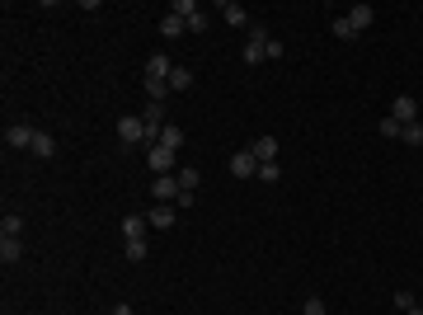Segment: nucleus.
<instances>
[{
	"label": "nucleus",
	"mask_w": 423,
	"mask_h": 315,
	"mask_svg": "<svg viewBox=\"0 0 423 315\" xmlns=\"http://www.w3.org/2000/svg\"><path fill=\"white\" fill-rule=\"evenodd\" d=\"M268 48H273V33L264 24H249V43H245V66H264L268 61Z\"/></svg>",
	"instance_id": "nucleus-1"
},
{
	"label": "nucleus",
	"mask_w": 423,
	"mask_h": 315,
	"mask_svg": "<svg viewBox=\"0 0 423 315\" xmlns=\"http://www.w3.org/2000/svg\"><path fill=\"white\" fill-rule=\"evenodd\" d=\"M146 165H151V174H179V156L174 151H165V146H146Z\"/></svg>",
	"instance_id": "nucleus-2"
},
{
	"label": "nucleus",
	"mask_w": 423,
	"mask_h": 315,
	"mask_svg": "<svg viewBox=\"0 0 423 315\" xmlns=\"http://www.w3.org/2000/svg\"><path fill=\"white\" fill-rule=\"evenodd\" d=\"M118 141H123V146H151L146 123H141V118H123V123H118Z\"/></svg>",
	"instance_id": "nucleus-3"
},
{
	"label": "nucleus",
	"mask_w": 423,
	"mask_h": 315,
	"mask_svg": "<svg viewBox=\"0 0 423 315\" xmlns=\"http://www.w3.org/2000/svg\"><path fill=\"white\" fill-rule=\"evenodd\" d=\"M391 118H395L400 128L419 123V99H414V94H395V104H391Z\"/></svg>",
	"instance_id": "nucleus-4"
},
{
	"label": "nucleus",
	"mask_w": 423,
	"mask_h": 315,
	"mask_svg": "<svg viewBox=\"0 0 423 315\" xmlns=\"http://www.w3.org/2000/svg\"><path fill=\"white\" fill-rule=\"evenodd\" d=\"M179 193H184V188H179V179H174V174H160L156 184H151V198H156V203H169V207L179 203Z\"/></svg>",
	"instance_id": "nucleus-5"
},
{
	"label": "nucleus",
	"mask_w": 423,
	"mask_h": 315,
	"mask_svg": "<svg viewBox=\"0 0 423 315\" xmlns=\"http://www.w3.org/2000/svg\"><path fill=\"white\" fill-rule=\"evenodd\" d=\"M33 132L38 128H28V123H10V128H5V146H10V151H28V146H33Z\"/></svg>",
	"instance_id": "nucleus-6"
},
{
	"label": "nucleus",
	"mask_w": 423,
	"mask_h": 315,
	"mask_svg": "<svg viewBox=\"0 0 423 315\" xmlns=\"http://www.w3.org/2000/svg\"><path fill=\"white\" fill-rule=\"evenodd\" d=\"M141 123H146L151 146H156V141H160V128H165V104H151V99H146V108H141Z\"/></svg>",
	"instance_id": "nucleus-7"
},
{
	"label": "nucleus",
	"mask_w": 423,
	"mask_h": 315,
	"mask_svg": "<svg viewBox=\"0 0 423 315\" xmlns=\"http://www.w3.org/2000/svg\"><path fill=\"white\" fill-rule=\"evenodd\" d=\"M231 174H236V179H254V174H259V160H254V151H249V146L231 156Z\"/></svg>",
	"instance_id": "nucleus-8"
},
{
	"label": "nucleus",
	"mask_w": 423,
	"mask_h": 315,
	"mask_svg": "<svg viewBox=\"0 0 423 315\" xmlns=\"http://www.w3.org/2000/svg\"><path fill=\"white\" fill-rule=\"evenodd\" d=\"M174 221H179V207H169V203H156L146 212V226H156V231H169Z\"/></svg>",
	"instance_id": "nucleus-9"
},
{
	"label": "nucleus",
	"mask_w": 423,
	"mask_h": 315,
	"mask_svg": "<svg viewBox=\"0 0 423 315\" xmlns=\"http://www.w3.org/2000/svg\"><path fill=\"white\" fill-rule=\"evenodd\" d=\"M249 151H254V160H259V165H273V160H278V136H254V141H249Z\"/></svg>",
	"instance_id": "nucleus-10"
},
{
	"label": "nucleus",
	"mask_w": 423,
	"mask_h": 315,
	"mask_svg": "<svg viewBox=\"0 0 423 315\" xmlns=\"http://www.w3.org/2000/svg\"><path fill=\"white\" fill-rule=\"evenodd\" d=\"M169 76H174V61L165 52H151V61H146V80H165L169 85Z\"/></svg>",
	"instance_id": "nucleus-11"
},
{
	"label": "nucleus",
	"mask_w": 423,
	"mask_h": 315,
	"mask_svg": "<svg viewBox=\"0 0 423 315\" xmlns=\"http://www.w3.org/2000/svg\"><path fill=\"white\" fill-rule=\"evenodd\" d=\"M221 19H226L231 28H249V24H254V19H249V10H245L240 0H226V5H221Z\"/></svg>",
	"instance_id": "nucleus-12"
},
{
	"label": "nucleus",
	"mask_w": 423,
	"mask_h": 315,
	"mask_svg": "<svg viewBox=\"0 0 423 315\" xmlns=\"http://www.w3.org/2000/svg\"><path fill=\"white\" fill-rule=\"evenodd\" d=\"M344 19L353 24V33H367V28L376 24V10H371V5H353V10H348Z\"/></svg>",
	"instance_id": "nucleus-13"
},
{
	"label": "nucleus",
	"mask_w": 423,
	"mask_h": 315,
	"mask_svg": "<svg viewBox=\"0 0 423 315\" xmlns=\"http://www.w3.org/2000/svg\"><path fill=\"white\" fill-rule=\"evenodd\" d=\"M28 151H33L38 160H52V156H56V136L38 128V132H33V146H28Z\"/></svg>",
	"instance_id": "nucleus-14"
},
{
	"label": "nucleus",
	"mask_w": 423,
	"mask_h": 315,
	"mask_svg": "<svg viewBox=\"0 0 423 315\" xmlns=\"http://www.w3.org/2000/svg\"><path fill=\"white\" fill-rule=\"evenodd\" d=\"M24 236V216H19V212H5V216H0V240H19Z\"/></svg>",
	"instance_id": "nucleus-15"
},
{
	"label": "nucleus",
	"mask_w": 423,
	"mask_h": 315,
	"mask_svg": "<svg viewBox=\"0 0 423 315\" xmlns=\"http://www.w3.org/2000/svg\"><path fill=\"white\" fill-rule=\"evenodd\" d=\"M156 146H165V151H174V156H179V146H184V128L165 123V128H160V141H156Z\"/></svg>",
	"instance_id": "nucleus-16"
},
{
	"label": "nucleus",
	"mask_w": 423,
	"mask_h": 315,
	"mask_svg": "<svg viewBox=\"0 0 423 315\" xmlns=\"http://www.w3.org/2000/svg\"><path fill=\"white\" fill-rule=\"evenodd\" d=\"M123 240H146V216H123Z\"/></svg>",
	"instance_id": "nucleus-17"
},
{
	"label": "nucleus",
	"mask_w": 423,
	"mask_h": 315,
	"mask_svg": "<svg viewBox=\"0 0 423 315\" xmlns=\"http://www.w3.org/2000/svg\"><path fill=\"white\" fill-rule=\"evenodd\" d=\"M179 33H188V24L179 14H160V38H179Z\"/></svg>",
	"instance_id": "nucleus-18"
},
{
	"label": "nucleus",
	"mask_w": 423,
	"mask_h": 315,
	"mask_svg": "<svg viewBox=\"0 0 423 315\" xmlns=\"http://www.w3.org/2000/svg\"><path fill=\"white\" fill-rule=\"evenodd\" d=\"M174 179H179V188H184V193H198V184H203V174H198L193 165H179V174H174Z\"/></svg>",
	"instance_id": "nucleus-19"
},
{
	"label": "nucleus",
	"mask_w": 423,
	"mask_h": 315,
	"mask_svg": "<svg viewBox=\"0 0 423 315\" xmlns=\"http://www.w3.org/2000/svg\"><path fill=\"white\" fill-rule=\"evenodd\" d=\"M19 254H24V245L19 240H0V263L10 268V263H19Z\"/></svg>",
	"instance_id": "nucleus-20"
},
{
	"label": "nucleus",
	"mask_w": 423,
	"mask_h": 315,
	"mask_svg": "<svg viewBox=\"0 0 423 315\" xmlns=\"http://www.w3.org/2000/svg\"><path fill=\"white\" fill-rule=\"evenodd\" d=\"M123 254H127V263H141L146 259V240H123Z\"/></svg>",
	"instance_id": "nucleus-21"
},
{
	"label": "nucleus",
	"mask_w": 423,
	"mask_h": 315,
	"mask_svg": "<svg viewBox=\"0 0 423 315\" xmlns=\"http://www.w3.org/2000/svg\"><path fill=\"white\" fill-rule=\"evenodd\" d=\"M254 179H259V184H278V179H282V165H278V160H273V165H259Z\"/></svg>",
	"instance_id": "nucleus-22"
},
{
	"label": "nucleus",
	"mask_w": 423,
	"mask_h": 315,
	"mask_svg": "<svg viewBox=\"0 0 423 315\" xmlns=\"http://www.w3.org/2000/svg\"><path fill=\"white\" fill-rule=\"evenodd\" d=\"M400 141L404 146H423V123H409V128L400 132Z\"/></svg>",
	"instance_id": "nucleus-23"
},
{
	"label": "nucleus",
	"mask_w": 423,
	"mask_h": 315,
	"mask_svg": "<svg viewBox=\"0 0 423 315\" xmlns=\"http://www.w3.org/2000/svg\"><path fill=\"white\" fill-rule=\"evenodd\" d=\"M193 85V71L188 66H174V76H169V90H188Z\"/></svg>",
	"instance_id": "nucleus-24"
},
{
	"label": "nucleus",
	"mask_w": 423,
	"mask_h": 315,
	"mask_svg": "<svg viewBox=\"0 0 423 315\" xmlns=\"http://www.w3.org/2000/svg\"><path fill=\"white\" fill-rule=\"evenodd\" d=\"M169 14H179V19H193V14H198V0H174V5H169Z\"/></svg>",
	"instance_id": "nucleus-25"
},
{
	"label": "nucleus",
	"mask_w": 423,
	"mask_h": 315,
	"mask_svg": "<svg viewBox=\"0 0 423 315\" xmlns=\"http://www.w3.org/2000/svg\"><path fill=\"white\" fill-rule=\"evenodd\" d=\"M391 301H395V311H414V306H419V301H414V292H409V287H400L395 296H391Z\"/></svg>",
	"instance_id": "nucleus-26"
},
{
	"label": "nucleus",
	"mask_w": 423,
	"mask_h": 315,
	"mask_svg": "<svg viewBox=\"0 0 423 315\" xmlns=\"http://www.w3.org/2000/svg\"><path fill=\"white\" fill-rule=\"evenodd\" d=\"M400 132H404V128H400L395 118H391V113H386V118H381V136H386V141H395Z\"/></svg>",
	"instance_id": "nucleus-27"
},
{
	"label": "nucleus",
	"mask_w": 423,
	"mask_h": 315,
	"mask_svg": "<svg viewBox=\"0 0 423 315\" xmlns=\"http://www.w3.org/2000/svg\"><path fill=\"white\" fill-rule=\"evenodd\" d=\"M301 315H329V311H324V301H320V296H306V306H301Z\"/></svg>",
	"instance_id": "nucleus-28"
},
{
	"label": "nucleus",
	"mask_w": 423,
	"mask_h": 315,
	"mask_svg": "<svg viewBox=\"0 0 423 315\" xmlns=\"http://www.w3.org/2000/svg\"><path fill=\"white\" fill-rule=\"evenodd\" d=\"M184 24H188V33H203V28H207V14L198 10V14H193V19H184Z\"/></svg>",
	"instance_id": "nucleus-29"
},
{
	"label": "nucleus",
	"mask_w": 423,
	"mask_h": 315,
	"mask_svg": "<svg viewBox=\"0 0 423 315\" xmlns=\"http://www.w3.org/2000/svg\"><path fill=\"white\" fill-rule=\"evenodd\" d=\"M334 38H358V33H353V24H348V19H334Z\"/></svg>",
	"instance_id": "nucleus-30"
},
{
	"label": "nucleus",
	"mask_w": 423,
	"mask_h": 315,
	"mask_svg": "<svg viewBox=\"0 0 423 315\" xmlns=\"http://www.w3.org/2000/svg\"><path fill=\"white\" fill-rule=\"evenodd\" d=\"M108 315H136V311H132V306H127V301H123V306H113V311H108Z\"/></svg>",
	"instance_id": "nucleus-31"
},
{
	"label": "nucleus",
	"mask_w": 423,
	"mask_h": 315,
	"mask_svg": "<svg viewBox=\"0 0 423 315\" xmlns=\"http://www.w3.org/2000/svg\"><path fill=\"white\" fill-rule=\"evenodd\" d=\"M404 315H423V311H419V306H414V311H404Z\"/></svg>",
	"instance_id": "nucleus-32"
},
{
	"label": "nucleus",
	"mask_w": 423,
	"mask_h": 315,
	"mask_svg": "<svg viewBox=\"0 0 423 315\" xmlns=\"http://www.w3.org/2000/svg\"><path fill=\"white\" fill-rule=\"evenodd\" d=\"M419 311H423V301H419Z\"/></svg>",
	"instance_id": "nucleus-33"
}]
</instances>
